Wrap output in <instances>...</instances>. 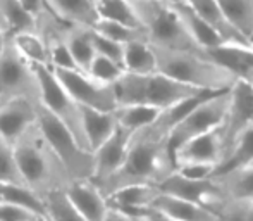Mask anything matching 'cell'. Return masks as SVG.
<instances>
[{
	"instance_id": "35",
	"label": "cell",
	"mask_w": 253,
	"mask_h": 221,
	"mask_svg": "<svg viewBox=\"0 0 253 221\" xmlns=\"http://www.w3.org/2000/svg\"><path fill=\"white\" fill-rule=\"evenodd\" d=\"M95 33L102 35V37L109 38L112 42H117L121 45H126L129 42H136V40H147V35L143 30H138V28H129L124 26V24H117V23H110V21H103L97 19L95 26L91 28ZM148 42V40H147Z\"/></svg>"
},
{
	"instance_id": "20",
	"label": "cell",
	"mask_w": 253,
	"mask_h": 221,
	"mask_svg": "<svg viewBox=\"0 0 253 221\" xmlns=\"http://www.w3.org/2000/svg\"><path fill=\"white\" fill-rule=\"evenodd\" d=\"M212 181L224 201H250L253 197V165L219 171L212 176Z\"/></svg>"
},
{
	"instance_id": "46",
	"label": "cell",
	"mask_w": 253,
	"mask_h": 221,
	"mask_svg": "<svg viewBox=\"0 0 253 221\" xmlns=\"http://www.w3.org/2000/svg\"><path fill=\"white\" fill-rule=\"evenodd\" d=\"M248 40H250L252 44H253V30H252V35H250V38H248Z\"/></svg>"
},
{
	"instance_id": "5",
	"label": "cell",
	"mask_w": 253,
	"mask_h": 221,
	"mask_svg": "<svg viewBox=\"0 0 253 221\" xmlns=\"http://www.w3.org/2000/svg\"><path fill=\"white\" fill-rule=\"evenodd\" d=\"M152 47L203 52L184 28L179 14L164 0H129Z\"/></svg>"
},
{
	"instance_id": "42",
	"label": "cell",
	"mask_w": 253,
	"mask_h": 221,
	"mask_svg": "<svg viewBox=\"0 0 253 221\" xmlns=\"http://www.w3.org/2000/svg\"><path fill=\"white\" fill-rule=\"evenodd\" d=\"M141 218L147 220V221H177L174 218H169V216L162 215V213H159V211H153V209H148Z\"/></svg>"
},
{
	"instance_id": "30",
	"label": "cell",
	"mask_w": 253,
	"mask_h": 221,
	"mask_svg": "<svg viewBox=\"0 0 253 221\" xmlns=\"http://www.w3.org/2000/svg\"><path fill=\"white\" fill-rule=\"evenodd\" d=\"M160 112L162 110L148 108V106H119L114 109L117 126L129 133H136V131L150 126Z\"/></svg>"
},
{
	"instance_id": "45",
	"label": "cell",
	"mask_w": 253,
	"mask_h": 221,
	"mask_svg": "<svg viewBox=\"0 0 253 221\" xmlns=\"http://www.w3.org/2000/svg\"><path fill=\"white\" fill-rule=\"evenodd\" d=\"M33 221H52V220L48 218L47 215H42V216H37V218H35Z\"/></svg>"
},
{
	"instance_id": "26",
	"label": "cell",
	"mask_w": 253,
	"mask_h": 221,
	"mask_svg": "<svg viewBox=\"0 0 253 221\" xmlns=\"http://www.w3.org/2000/svg\"><path fill=\"white\" fill-rule=\"evenodd\" d=\"M123 67H124V73H133V74L155 73L157 59H155L153 47L147 40H136L126 44L123 52Z\"/></svg>"
},
{
	"instance_id": "34",
	"label": "cell",
	"mask_w": 253,
	"mask_h": 221,
	"mask_svg": "<svg viewBox=\"0 0 253 221\" xmlns=\"http://www.w3.org/2000/svg\"><path fill=\"white\" fill-rule=\"evenodd\" d=\"M45 215L52 221H86L67 201L66 192L57 190L43 197Z\"/></svg>"
},
{
	"instance_id": "36",
	"label": "cell",
	"mask_w": 253,
	"mask_h": 221,
	"mask_svg": "<svg viewBox=\"0 0 253 221\" xmlns=\"http://www.w3.org/2000/svg\"><path fill=\"white\" fill-rule=\"evenodd\" d=\"M84 73H88L93 80H97L98 83L112 87V85L124 74V67L121 66V64L114 62V60L107 59V57L95 55Z\"/></svg>"
},
{
	"instance_id": "33",
	"label": "cell",
	"mask_w": 253,
	"mask_h": 221,
	"mask_svg": "<svg viewBox=\"0 0 253 221\" xmlns=\"http://www.w3.org/2000/svg\"><path fill=\"white\" fill-rule=\"evenodd\" d=\"M245 165H253V124L250 128H247L240 135V138L234 142V145L226 154V158L220 163V166L217 167L215 173L233 169V167H240Z\"/></svg>"
},
{
	"instance_id": "32",
	"label": "cell",
	"mask_w": 253,
	"mask_h": 221,
	"mask_svg": "<svg viewBox=\"0 0 253 221\" xmlns=\"http://www.w3.org/2000/svg\"><path fill=\"white\" fill-rule=\"evenodd\" d=\"M234 28L250 38L253 30V0H215Z\"/></svg>"
},
{
	"instance_id": "18",
	"label": "cell",
	"mask_w": 253,
	"mask_h": 221,
	"mask_svg": "<svg viewBox=\"0 0 253 221\" xmlns=\"http://www.w3.org/2000/svg\"><path fill=\"white\" fill-rule=\"evenodd\" d=\"M213 60L222 64L238 80L253 85V44H222L220 47L207 52Z\"/></svg>"
},
{
	"instance_id": "10",
	"label": "cell",
	"mask_w": 253,
	"mask_h": 221,
	"mask_svg": "<svg viewBox=\"0 0 253 221\" xmlns=\"http://www.w3.org/2000/svg\"><path fill=\"white\" fill-rule=\"evenodd\" d=\"M10 99H30L38 102V85L35 71L16 54L7 40L0 54V102Z\"/></svg>"
},
{
	"instance_id": "3",
	"label": "cell",
	"mask_w": 253,
	"mask_h": 221,
	"mask_svg": "<svg viewBox=\"0 0 253 221\" xmlns=\"http://www.w3.org/2000/svg\"><path fill=\"white\" fill-rule=\"evenodd\" d=\"M157 73L202 92H227L238 80L227 67L213 60L207 52L167 51L153 47Z\"/></svg>"
},
{
	"instance_id": "23",
	"label": "cell",
	"mask_w": 253,
	"mask_h": 221,
	"mask_svg": "<svg viewBox=\"0 0 253 221\" xmlns=\"http://www.w3.org/2000/svg\"><path fill=\"white\" fill-rule=\"evenodd\" d=\"M150 209L162 213V215L177 221H222L212 209L205 208V206L181 201V199L164 194L157 195Z\"/></svg>"
},
{
	"instance_id": "16",
	"label": "cell",
	"mask_w": 253,
	"mask_h": 221,
	"mask_svg": "<svg viewBox=\"0 0 253 221\" xmlns=\"http://www.w3.org/2000/svg\"><path fill=\"white\" fill-rule=\"evenodd\" d=\"M66 197L74 209L86 221H103L109 213L105 195L90 180H80L69 183L66 188Z\"/></svg>"
},
{
	"instance_id": "28",
	"label": "cell",
	"mask_w": 253,
	"mask_h": 221,
	"mask_svg": "<svg viewBox=\"0 0 253 221\" xmlns=\"http://www.w3.org/2000/svg\"><path fill=\"white\" fill-rule=\"evenodd\" d=\"M0 21L7 35L38 31V21L26 10L21 0H0Z\"/></svg>"
},
{
	"instance_id": "41",
	"label": "cell",
	"mask_w": 253,
	"mask_h": 221,
	"mask_svg": "<svg viewBox=\"0 0 253 221\" xmlns=\"http://www.w3.org/2000/svg\"><path fill=\"white\" fill-rule=\"evenodd\" d=\"M103 221H140V218H133V216L124 215V213L109 208V213H107V216Z\"/></svg>"
},
{
	"instance_id": "2",
	"label": "cell",
	"mask_w": 253,
	"mask_h": 221,
	"mask_svg": "<svg viewBox=\"0 0 253 221\" xmlns=\"http://www.w3.org/2000/svg\"><path fill=\"white\" fill-rule=\"evenodd\" d=\"M14 158L23 183L42 199L73 183L37 124L14 144Z\"/></svg>"
},
{
	"instance_id": "25",
	"label": "cell",
	"mask_w": 253,
	"mask_h": 221,
	"mask_svg": "<svg viewBox=\"0 0 253 221\" xmlns=\"http://www.w3.org/2000/svg\"><path fill=\"white\" fill-rule=\"evenodd\" d=\"M9 44L16 54L30 66H48L47 42L40 31H21L9 37Z\"/></svg>"
},
{
	"instance_id": "14",
	"label": "cell",
	"mask_w": 253,
	"mask_h": 221,
	"mask_svg": "<svg viewBox=\"0 0 253 221\" xmlns=\"http://www.w3.org/2000/svg\"><path fill=\"white\" fill-rule=\"evenodd\" d=\"M131 135L133 133L117 126L116 133L109 140L103 142L97 151L91 152L93 154V174H91L90 181L98 188H102L124 165Z\"/></svg>"
},
{
	"instance_id": "11",
	"label": "cell",
	"mask_w": 253,
	"mask_h": 221,
	"mask_svg": "<svg viewBox=\"0 0 253 221\" xmlns=\"http://www.w3.org/2000/svg\"><path fill=\"white\" fill-rule=\"evenodd\" d=\"M227 94H229V102H227L226 116L220 124L224 158L231 151L234 142L240 138V135L253 124V85L243 80H236Z\"/></svg>"
},
{
	"instance_id": "12",
	"label": "cell",
	"mask_w": 253,
	"mask_h": 221,
	"mask_svg": "<svg viewBox=\"0 0 253 221\" xmlns=\"http://www.w3.org/2000/svg\"><path fill=\"white\" fill-rule=\"evenodd\" d=\"M174 166H186V165H202L210 166L217 171L224 159V144L220 126L209 133L198 135L195 138L183 142L181 145L172 149Z\"/></svg>"
},
{
	"instance_id": "21",
	"label": "cell",
	"mask_w": 253,
	"mask_h": 221,
	"mask_svg": "<svg viewBox=\"0 0 253 221\" xmlns=\"http://www.w3.org/2000/svg\"><path fill=\"white\" fill-rule=\"evenodd\" d=\"M188 5L209 24V28L222 38L226 44H245L250 42L231 24V21L227 19V16L222 12V9L219 7V3L215 0H188Z\"/></svg>"
},
{
	"instance_id": "31",
	"label": "cell",
	"mask_w": 253,
	"mask_h": 221,
	"mask_svg": "<svg viewBox=\"0 0 253 221\" xmlns=\"http://www.w3.org/2000/svg\"><path fill=\"white\" fill-rule=\"evenodd\" d=\"M98 19L143 30L129 0H93Z\"/></svg>"
},
{
	"instance_id": "15",
	"label": "cell",
	"mask_w": 253,
	"mask_h": 221,
	"mask_svg": "<svg viewBox=\"0 0 253 221\" xmlns=\"http://www.w3.org/2000/svg\"><path fill=\"white\" fill-rule=\"evenodd\" d=\"M37 101L10 99L0 102V137L16 144L30 128L37 124Z\"/></svg>"
},
{
	"instance_id": "9",
	"label": "cell",
	"mask_w": 253,
	"mask_h": 221,
	"mask_svg": "<svg viewBox=\"0 0 253 221\" xmlns=\"http://www.w3.org/2000/svg\"><path fill=\"white\" fill-rule=\"evenodd\" d=\"M57 80L80 108L112 112L117 108L114 88L102 85L81 69H52Z\"/></svg>"
},
{
	"instance_id": "6",
	"label": "cell",
	"mask_w": 253,
	"mask_h": 221,
	"mask_svg": "<svg viewBox=\"0 0 253 221\" xmlns=\"http://www.w3.org/2000/svg\"><path fill=\"white\" fill-rule=\"evenodd\" d=\"M37 126L62 163L71 181L90 180L93 174V154L88 152L55 116L42 108L40 102L37 106Z\"/></svg>"
},
{
	"instance_id": "24",
	"label": "cell",
	"mask_w": 253,
	"mask_h": 221,
	"mask_svg": "<svg viewBox=\"0 0 253 221\" xmlns=\"http://www.w3.org/2000/svg\"><path fill=\"white\" fill-rule=\"evenodd\" d=\"M174 9L179 14L181 21H183L184 28H186V31L190 33V37L193 38V42L203 52L213 51V49L226 44L222 38L217 37V35L210 30L209 24H207L188 3H184V5H174Z\"/></svg>"
},
{
	"instance_id": "29",
	"label": "cell",
	"mask_w": 253,
	"mask_h": 221,
	"mask_svg": "<svg viewBox=\"0 0 253 221\" xmlns=\"http://www.w3.org/2000/svg\"><path fill=\"white\" fill-rule=\"evenodd\" d=\"M0 204L17 206L35 215H45L43 199L23 183H0Z\"/></svg>"
},
{
	"instance_id": "44",
	"label": "cell",
	"mask_w": 253,
	"mask_h": 221,
	"mask_svg": "<svg viewBox=\"0 0 253 221\" xmlns=\"http://www.w3.org/2000/svg\"><path fill=\"white\" fill-rule=\"evenodd\" d=\"M166 3H169V5H184V3H188V0H164Z\"/></svg>"
},
{
	"instance_id": "49",
	"label": "cell",
	"mask_w": 253,
	"mask_h": 221,
	"mask_svg": "<svg viewBox=\"0 0 253 221\" xmlns=\"http://www.w3.org/2000/svg\"><path fill=\"white\" fill-rule=\"evenodd\" d=\"M250 201H252V202H253V197H252V199H250Z\"/></svg>"
},
{
	"instance_id": "22",
	"label": "cell",
	"mask_w": 253,
	"mask_h": 221,
	"mask_svg": "<svg viewBox=\"0 0 253 221\" xmlns=\"http://www.w3.org/2000/svg\"><path fill=\"white\" fill-rule=\"evenodd\" d=\"M81 109V126H83V135L86 147L90 152L97 151L105 140H109L117 130V121L112 112L107 110H97L90 108Z\"/></svg>"
},
{
	"instance_id": "48",
	"label": "cell",
	"mask_w": 253,
	"mask_h": 221,
	"mask_svg": "<svg viewBox=\"0 0 253 221\" xmlns=\"http://www.w3.org/2000/svg\"><path fill=\"white\" fill-rule=\"evenodd\" d=\"M0 24H2V21H0ZM2 26H3V24H2ZM3 30H5V28H3Z\"/></svg>"
},
{
	"instance_id": "39",
	"label": "cell",
	"mask_w": 253,
	"mask_h": 221,
	"mask_svg": "<svg viewBox=\"0 0 253 221\" xmlns=\"http://www.w3.org/2000/svg\"><path fill=\"white\" fill-rule=\"evenodd\" d=\"M91 42H93V49H95V55H102L107 59L114 60V62L121 64L123 66V52H124V45L112 42L109 38L102 37V35L95 33L91 30Z\"/></svg>"
},
{
	"instance_id": "47",
	"label": "cell",
	"mask_w": 253,
	"mask_h": 221,
	"mask_svg": "<svg viewBox=\"0 0 253 221\" xmlns=\"http://www.w3.org/2000/svg\"><path fill=\"white\" fill-rule=\"evenodd\" d=\"M140 221H147V220H143V218H140Z\"/></svg>"
},
{
	"instance_id": "4",
	"label": "cell",
	"mask_w": 253,
	"mask_h": 221,
	"mask_svg": "<svg viewBox=\"0 0 253 221\" xmlns=\"http://www.w3.org/2000/svg\"><path fill=\"white\" fill-rule=\"evenodd\" d=\"M112 88L117 108L119 106H148L159 110L169 109L170 106L181 101L205 94L193 87L177 83L157 71L148 74L124 73L112 85Z\"/></svg>"
},
{
	"instance_id": "43",
	"label": "cell",
	"mask_w": 253,
	"mask_h": 221,
	"mask_svg": "<svg viewBox=\"0 0 253 221\" xmlns=\"http://www.w3.org/2000/svg\"><path fill=\"white\" fill-rule=\"evenodd\" d=\"M7 40H9V35H7V31H5V30H3L2 24H0V54H2L3 49H5Z\"/></svg>"
},
{
	"instance_id": "7",
	"label": "cell",
	"mask_w": 253,
	"mask_h": 221,
	"mask_svg": "<svg viewBox=\"0 0 253 221\" xmlns=\"http://www.w3.org/2000/svg\"><path fill=\"white\" fill-rule=\"evenodd\" d=\"M31 67H33L35 78H37L38 102H40V106L45 110H48L52 116H55L74 135V138L88 151L83 135V126H81L80 106L64 90V87L57 80L52 67L48 66H31Z\"/></svg>"
},
{
	"instance_id": "37",
	"label": "cell",
	"mask_w": 253,
	"mask_h": 221,
	"mask_svg": "<svg viewBox=\"0 0 253 221\" xmlns=\"http://www.w3.org/2000/svg\"><path fill=\"white\" fill-rule=\"evenodd\" d=\"M212 211L222 221H253L252 201H222Z\"/></svg>"
},
{
	"instance_id": "17",
	"label": "cell",
	"mask_w": 253,
	"mask_h": 221,
	"mask_svg": "<svg viewBox=\"0 0 253 221\" xmlns=\"http://www.w3.org/2000/svg\"><path fill=\"white\" fill-rule=\"evenodd\" d=\"M159 188L155 185H129L107 195L109 208L129 215L133 218H141L152 208L153 201L159 195Z\"/></svg>"
},
{
	"instance_id": "13",
	"label": "cell",
	"mask_w": 253,
	"mask_h": 221,
	"mask_svg": "<svg viewBox=\"0 0 253 221\" xmlns=\"http://www.w3.org/2000/svg\"><path fill=\"white\" fill-rule=\"evenodd\" d=\"M157 188L164 195H170V197L181 199V201L205 206L209 209L215 208L219 202L224 201L222 194L215 187L212 178H207V180H188V178L181 176L176 171L170 176H167L160 185H157Z\"/></svg>"
},
{
	"instance_id": "8",
	"label": "cell",
	"mask_w": 253,
	"mask_h": 221,
	"mask_svg": "<svg viewBox=\"0 0 253 221\" xmlns=\"http://www.w3.org/2000/svg\"><path fill=\"white\" fill-rule=\"evenodd\" d=\"M227 102H229V94L227 92L210 94L202 102H198L170 133V152H172L174 147L181 145L183 142L219 128L224 121V116H226Z\"/></svg>"
},
{
	"instance_id": "1",
	"label": "cell",
	"mask_w": 253,
	"mask_h": 221,
	"mask_svg": "<svg viewBox=\"0 0 253 221\" xmlns=\"http://www.w3.org/2000/svg\"><path fill=\"white\" fill-rule=\"evenodd\" d=\"M176 171L169 138L159 135L152 126L131 135L127 154L121 169L100 188L103 195H110L129 185H160Z\"/></svg>"
},
{
	"instance_id": "27",
	"label": "cell",
	"mask_w": 253,
	"mask_h": 221,
	"mask_svg": "<svg viewBox=\"0 0 253 221\" xmlns=\"http://www.w3.org/2000/svg\"><path fill=\"white\" fill-rule=\"evenodd\" d=\"M64 40L67 44L73 60L78 69L86 71L95 57L93 42H91V28L64 26Z\"/></svg>"
},
{
	"instance_id": "19",
	"label": "cell",
	"mask_w": 253,
	"mask_h": 221,
	"mask_svg": "<svg viewBox=\"0 0 253 221\" xmlns=\"http://www.w3.org/2000/svg\"><path fill=\"white\" fill-rule=\"evenodd\" d=\"M47 10L66 26L93 28L98 16L93 0H43Z\"/></svg>"
},
{
	"instance_id": "40",
	"label": "cell",
	"mask_w": 253,
	"mask_h": 221,
	"mask_svg": "<svg viewBox=\"0 0 253 221\" xmlns=\"http://www.w3.org/2000/svg\"><path fill=\"white\" fill-rule=\"evenodd\" d=\"M37 216L42 215H35V213L24 208H17V206L0 204V221H33Z\"/></svg>"
},
{
	"instance_id": "38",
	"label": "cell",
	"mask_w": 253,
	"mask_h": 221,
	"mask_svg": "<svg viewBox=\"0 0 253 221\" xmlns=\"http://www.w3.org/2000/svg\"><path fill=\"white\" fill-rule=\"evenodd\" d=\"M0 183H23L14 158V145L2 137H0Z\"/></svg>"
}]
</instances>
